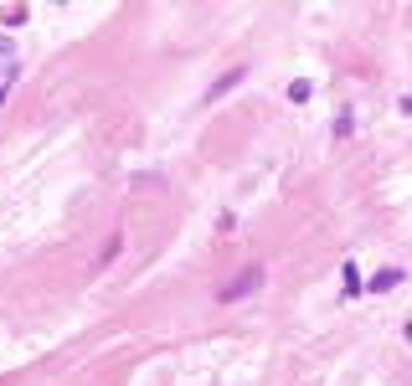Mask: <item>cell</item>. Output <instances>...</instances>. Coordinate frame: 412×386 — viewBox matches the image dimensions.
<instances>
[{
    "label": "cell",
    "instance_id": "obj_1",
    "mask_svg": "<svg viewBox=\"0 0 412 386\" xmlns=\"http://www.w3.org/2000/svg\"><path fill=\"white\" fill-rule=\"evenodd\" d=\"M263 289V268H243L232 278V284H222L216 289V299H222V304H232V299H243V294H258Z\"/></svg>",
    "mask_w": 412,
    "mask_h": 386
},
{
    "label": "cell",
    "instance_id": "obj_2",
    "mask_svg": "<svg viewBox=\"0 0 412 386\" xmlns=\"http://www.w3.org/2000/svg\"><path fill=\"white\" fill-rule=\"evenodd\" d=\"M243 77H248V68H227V73H222V77H216L211 88H206V103H216L222 93H232V88H237V82H243Z\"/></svg>",
    "mask_w": 412,
    "mask_h": 386
},
{
    "label": "cell",
    "instance_id": "obj_3",
    "mask_svg": "<svg viewBox=\"0 0 412 386\" xmlns=\"http://www.w3.org/2000/svg\"><path fill=\"white\" fill-rule=\"evenodd\" d=\"M402 278H407L402 268H381V273H371V284H366V289H371V294H392Z\"/></svg>",
    "mask_w": 412,
    "mask_h": 386
},
{
    "label": "cell",
    "instance_id": "obj_4",
    "mask_svg": "<svg viewBox=\"0 0 412 386\" xmlns=\"http://www.w3.org/2000/svg\"><path fill=\"white\" fill-rule=\"evenodd\" d=\"M340 278H345V294H361V289H366V284H361V273H356V263H345Z\"/></svg>",
    "mask_w": 412,
    "mask_h": 386
},
{
    "label": "cell",
    "instance_id": "obj_5",
    "mask_svg": "<svg viewBox=\"0 0 412 386\" xmlns=\"http://www.w3.org/2000/svg\"><path fill=\"white\" fill-rule=\"evenodd\" d=\"M11 88H16V62H11V68H0V103H6Z\"/></svg>",
    "mask_w": 412,
    "mask_h": 386
},
{
    "label": "cell",
    "instance_id": "obj_6",
    "mask_svg": "<svg viewBox=\"0 0 412 386\" xmlns=\"http://www.w3.org/2000/svg\"><path fill=\"white\" fill-rule=\"evenodd\" d=\"M310 93H315V88H310V82H305V77H299V82H289V98H294V103H305Z\"/></svg>",
    "mask_w": 412,
    "mask_h": 386
},
{
    "label": "cell",
    "instance_id": "obj_7",
    "mask_svg": "<svg viewBox=\"0 0 412 386\" xmlns=\"http://www.w3.org/2000/svg\"><path fill=\"white\" fill-rule=\"evenodd\" d=\"M0 21H6V26H21V21H26V6H6V16H0Z\"/></svg>",
    "mask_w": 412,
    "mask_h": 386
}]
</instances>
